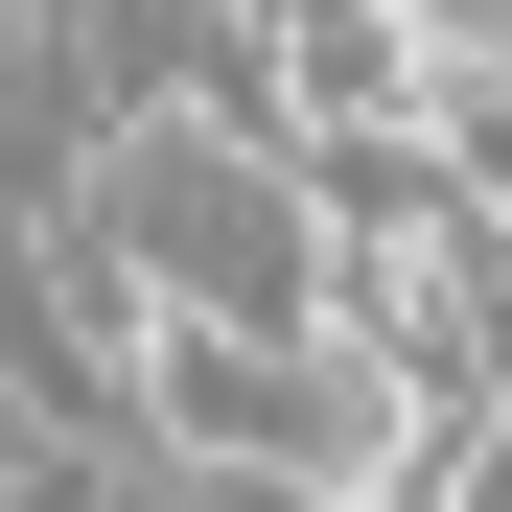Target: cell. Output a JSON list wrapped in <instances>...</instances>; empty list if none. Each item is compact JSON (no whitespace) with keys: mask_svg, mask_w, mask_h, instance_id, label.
<instances>
[{"mask_svg":"<svg viewBox=\"0 0 512 512\" xmlns=\"http://www.w3.org/2000/svg\"><path fill=\"white\" fill-rule=\"evenodd\" d=\"M117 140V24L94 0H0V233H47Z\"/></svg>","mask_w":512,"mask_h":512,"instance_id":"obj_1","label":"cell"},{"mask_svg":"<svg viewBox=\"0 0 512 512\" xmlns=\"http://www.w3.org/2000/svg\"><path fill=\"white\" fill-rule=\"evenodd\" d=\"M443 24H512V0H443Z\"/></svg>","mask_w":512,"mask_h":512,"instance_id":"obj_2","label":"cell"}]
</instances>
